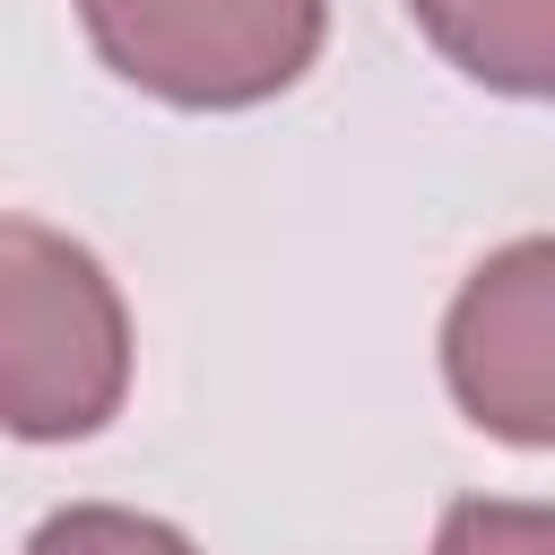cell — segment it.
Returning a JSON list of instances; mask_svg holds the SVG:
<instances>
[{
    "label": "cell",
    "mask_w": 555,
    "mask_h": 555,
    "mask_svg": "<svg viewBox=\"0 0 555 555\" xmlns=\"http://www.w3.org/2000/svg\"><path fill=\"white\" fill-rule=\"evenodd\" d=\"M434 555H555V512L546 503H451L434 529Z\"/></svg>",
    "instance_id": "8992f818"
},
{
    "label": "cell",
    "mask_w": 555,
    "mask_h": 555,
    "mask_svg": "<svg viewBox=\"0 0 555 555\" xmlns=\"http://www.w3.org/2000/svg\"><path fill=\"white\" fill-rule=\"evenodd\" d=\"M130 399V312L87 243L0 217V434L87 442Z\"/></svg>",
    "instance_id": "6da1fadb"
},
{
    "label": "cell",
    "mask_w": 555,
    "mask_h": 555,
    "mask_svg": "<svg viewBox=\"0 0 555 555\" xmlns=\"http://www.w3.org/2000/svg\"><path fill=\"white\" fill-rule=\"evenodd\" d=\"M442 382L468 408V425L546 451L555 442V243L520 234L503 243L442 321Z\"/></svg>",
    "instance_id": "3957f363"
},
{
    "label": "cell",
    "mask_w": 555,
    "mask_h": 555,
    "mask_svg": "<svg viewBox=\"0 0 555 555\" xmlns=\"http://www.w3.org/2000/svg\"><path fill=\"white\" fill-rule=\"evenodd\" d=\"M113 78L182 113H243L286 95L330 35V0H78Z\"/></svg>",
    "instance_id": "7a4b0ae2"
},
{
    "label": "cell",
    "mask_w": 555,
    "mask_h": 555,
    "mask_svg": "<svg viewBox=\"0 0 555 555\" xmlns=\"http://www.w3.org/2000/svg\"><path fill=\"white\" fill-rule=\"evenodd\" d=\"M408 17L434 35L451 69H468L494 95L538 104L555 87V0H408Z\"/></svg>",
    "instance_id": "277c9868"
},
{
    "label": "cell",
    "mask_w": 555,
    "mask_h": 555,
    "mask_svg": "<svg viewBox=\"0 0 555 555\" xmlns=\"http://www.w3.org/2000/svg\"><path fill=\"white\" fill-rule=\"evenodd\" d=\"M26 555H199V546L173 520H147L121 503H69L26 538Z\"/></svg>",
    "instance_id": "5b68a950"
}]
</instances>
